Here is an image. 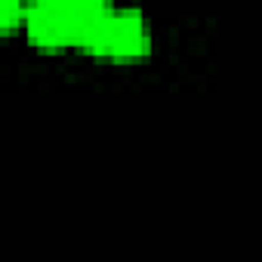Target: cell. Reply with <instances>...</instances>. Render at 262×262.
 Listing matches in <instances>:
<instances>
[{"label": "cell", "instance_id": "6da1fadb", "mask_svg": "<svg viewBox=\"0 0 262 262\" xmlns=\"http://www.w3.org/2000/svg\"><path fill=\"white\" fill-rule=\"evenodd\" d=\"M111 10V0H28L22 28L37 50H86Z\"/></svg>", "mask_w": 262, "mask_h": 262}, {"label": "cell", "instance_id": "7a4b0ae2", "mask_svg": "<svg viewBox=\"0 0 262 262\" xmlns=\"http://www.w3.org/2000/svg\"><path fill=\"white\" fill-rule=\"evenodd\" d=\"M83 53H90L96 59H111V62H136V59L148 56L151 53V25H148L145 13L136 7H114Z\"/></svg>", "mask_w": 262, "mask_h": 262}, {"label": "cell", "instance_id": "3957f363", "mask_svg": "<svg viewBox=\"0 0 262 262\" xmlns=\"http://www.w3.org/2000/svg\"><path fill=\"white\" fill-rule=\"evenodd\" d=\"M25 7L28 0H0V28H4V34H13L25 22Z\"/></svg>", "mask_w": 262, "mask_h": 262}]
</instances>
